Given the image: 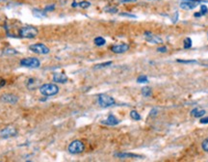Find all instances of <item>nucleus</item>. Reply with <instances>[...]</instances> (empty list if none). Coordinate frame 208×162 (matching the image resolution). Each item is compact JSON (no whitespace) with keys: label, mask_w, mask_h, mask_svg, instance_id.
Wrapping results in <instances>:
<instances>
[{"label":"nucleus","mask_w":208,"mask_h":162,"mask_svg":"<svg viewBox=\"0 0 208 162\" xmlns=\"http://www.w3.org/2000/svg\"><path fill=\"white\" fill-rule=\"evenodd\" d=\"M156 113H157V110H155V109H152V110L150 111V117L155 116V115H156Z\"/></svg>","instance_id":"473e14b6"},{"label":"nucleus","mask_w":208,"mask_h":162,"mask_svg":"<svg viewBox=\"0 0 208 162\" xmlns=\"http://www.w3.org/2000/svg\"><path fill=\"white\" fill-rule=\"evenodd\" d=\"M95 43L96 46H104L106 43V41H105V39L102 38V37H97L95 39Z\"/></svg>","instance_id":"dca6fc26"},{"label":"nucleus","mask_w":208,"mask_h":162,"mask_svg":"<svg viewBox=\"0 0 208 162\" xmlns=\"http://www.w3.org/2000/svg\"><path fill=\"white\" fill-rule=\"evenodd\" d=\"M84 149H85V146H84L83 142H81L80 140L73 141L68 146V151L72 154H81L84 151Z\"/></svg>","instance_id":"7ed1b4c3"},{"label":"nucleus","mask_w":208,"mask_h":162,"mask_svg":"<svg viewBox=\"0 0 208 162\" xmlns=\"http://www.w3.org/2000/svg\"><path fill=\"white\" fill-rule=\"evenodd\" d=\"M207 11H208V9H207V7L205 6V5H201L200 6V14H201V16L202 14H205L206 13H207Z\"/></svg>","instance_id":"a878e982"},{"label":"nucleus","mask_w":208,"mask_h":162,"mask_svg":"<svg viewBox=\"0 0 208 162\" xmlns=\"http://www.w3.org/2000/svg\"><path fill=\"white\" fill-rule=\"evenodd\" d=\"M201 2L203 1L201 0H181L179 7L183 10H193Z\"/></svg>","instance_id":"39448f33"},{"label":"nucleus","mask_w":208,"mask_h":162,"mask_svg":"<svg viewBox=\"0 0 208 162\" xmlns=\"http://www.w3.org/2000/svg\"><path fill=\"white\" fill-rule=\"evenodd\" d=\"M202 149H203L205 151H208V138H206L203 142H202Z\"/></svg>","instance_id":"b1692460"},{"label":"nucleus","mask_w":208,"mask_h":162,"mask_svg":"<svg viewBox=\"0 0 208 162\" xmlns=\"http://www.w3.org/2000/svg\"><path fill=\"white\" fill-rule=\"evenodd\" d=\"M112 65V62H106V63H102V64H98V65L95 66V68H106Z\"/></svg>","instance_id":"aec40b11"},{"label":"nucleus","mask_w":208,"mask_h":162,"mask_svg":"<svg viewBox=\"0 0 208 162\" xmlns=\"http://www.w3.org/2000/svg\"><path fill=\"white\" fill-rule=\"evenodd\" d=\"M78 6H80L83 9H86V8H89L91 6V3L88 2V1H82V2H80L78 4Z\"/></svg>","instance_id":"4be33fe9"},{"label":"nucleus","mask_w":208,"mask_h":162,"mask_svg":"<svg viewBox=\"0 0 208 162\" xmlns=\"http://www.w3.org/2000/svg\"><path fill=\"white\" fill-rule=\"evenodd\" d=\"M55 9V5L52 4V5H49V6L46 7V9H44V11L46 12H48V11H52V10Z\"/></svg>","instance_id":"bb28decb"},{"label":"nucleus","mask_w":208,"mask_h":162,"mask_svg":"<svg viewBox=\"0 0 208 162\" xmlns=\"http://www.w3.org/2000/svg\"><path fill=\"white\" fill-rule=\"evenodd\" d=\"M39 92L46 97L55 96L59 93V87L55 84H43L39 87Z\"/></svg>","instance_id":"f257e3e1"},{"label":"nucleus","mask_w":208,"mask_h":162,"mask_svg":"<svg viewBox=\"0 0 208 162\" xmlns=\"http://www.w3.org/2000/svg\"><path fill=\"white\" fill-rule=\"evenodd\" d=\"M0 100L5 103H10V104H16L18 101V97L16 95L13 94H4L0 97Z\"/></svg>","instance_id":"6e6552de"},{"label":"nucleus","mask_w":208,"mask_h":162,"mask_svg":"<svg viewBox=\"0 0 208 162\" xmlns=\"http://www.w3.org/2000/svg\"><path fill=\"white\" fill-rule=\"evenodd\" d=\"M19 36L22 38H27V39H34L37 37L39 34V31L36 27L34 26H24L19 29Z\"/></svg>","instance_id":"f03ea898"},{"label":"nucleus","mask_w":208,"mask_h":162,"mask_svg":"<svg viewBox=\"0 0 208 162\" xmlns=\"http://www.w3.org/2000/svg\"><path fill=\"white\" fill-rule=\"evenodd\" d=\"M129 49V46L126 45V43H121V45H117V46H113L111 47V50L114 53H123Z\"/></svg>","instance_id":"9d476101"},{"label":"nucleus","mask_w":208,"mask_h":162,"mask_svg":"<svg viewBox=\"0 0 208 162\" xmlns=\"http://www.w3.org/2000/svg\"><path fill=\"white\" fill-rule=\"evenodd\" d=\"M118 122H120V121H118L115 116L109 115V117L106 119V121L104 122V124H106L108 125H116L118 124Z\"/></svg>","instance_id":"ddd939ff"},{"label":"nucleus","mask_w":208,"mask_h":162,"mask_svg":"<svg viewBox=\"0 0 208 162\" xmlns=\"http://www.w3.org/2000/svg\"><path fill=\"white\" fill-rule=\"evenodd\" d=\"M121 16H122V17H133V18H135V17H136V16H134V14H125V13H121Z\"/></svg>","instance_id":"cd10ccee"},{"label":"nucleus","mask_w":208,"mask_h":162,"mask_svg":"<svg viewBox=\"0 0 208 162\" xmlns=\"http://www.w3.org/2000/svg\"><path fill=\"white\" fill-rule=\"evenodd\" d=\"M17 134V130L14 127H6L0 131V136L2 138H10V137H14Z\"/></svg>","instance_id":"1a4fd4ad"},{"label":"nucleus","mask_w":208,"mask_h":162,"mask_svg":"<svg viewBox=\"0 0 208 162\" xmlns=\"http://www.w3.org/2000/svg\"><path fill=\"white\" fill-rule=\"evenodd\" d=\"M53 80L57 83H66L68 81V76L65 73H54Z\"/></svg>","instance_id":"f8f14e48"},{"label":"nucleus","mask_w":208,"mask_h":162,"mask_svg":"<svg viewBox=\"0 0 208 162\" xmlns=\"http://www.w3.org/2000/svg\"><path fill=\"white\" fill-rule=\"evenodd\" d=\"M137 0H121V3H127V2H136Z\"/></svg>","instance_id":"f704fd0d"},{"label":"nucleus","mask_w":208,"mask_h":162,"mask_svg":"<svg viewBox=\"0 0 208 162\" xmlns=\"http://www.w3.org/2000/svg\"><path fill=\"white\" fill-rule=\"evenodd\" d=\"M115 100L112 97L107 95H100L98 97V103L101 107H109L115 104Z\"/></svg>","instance_id":"423d86ee"},{"label":"nucleus","mask_w":208,"mask_h":162,"mask_svg":"<svg viewBox=\"0 0 208 162\" xmlns=\"http://www.w3.org/2000/svg\"><path fill=\"white\" fill-rule=\"evenodd\" d=\"M20 66L25 68H39L41 66V62L38 58H24L20 61Z\"/></svg>","instance_id":"20e7f679"},{"label":"nucleus","mask_w":208,"mask_h":162,"mask_svg":"<svg viewBox=\"0 0 208 162\" xmlns=\"http://www.w3.org/2000/svg\"><path fill=\"white\" fill-rule=\"evenodd\" d=\"M148 81L147 79V77L145 76V75H141V76H139L138 77V79H137V82L138 83H147Z\"/></svg>","instance_id":"5701e85b"},{"label":"nucleus","mask_w":208,"mask_h":162,"mask_svg":"<svg viewBox=\"0 0 208 162\" xmlns=\"http://www.w3.org/2000/svg\"><path fill=\"white\" fill-rule=\"evenodd\" d=\"M158 52H166L167 51V47L166 46H162V47H158L157 48Z\"/></svg>","instance_id":"c756f323"},{"label":"nucleus","mask_w":208,"mask_h":162,"mask_svg":"<svg viewBox=\"0 0 208 162\" xmlns=\"http://www.w3.org/2000/svg\"><path fill=\"white\" fill-rule=\"evenodd\" d=\"M130 117L132 118L133 120H135V121H140V120H141V116H140V114H139V113H138L137 111H135V110H132V111L130 112Z\"/></svg>","instance_id":"6ab92c4d"},{"label":"nucleus","mask_w":208,"mask_h":162,"mask_svg":"<svg viewBox=\"0 0 208 162\" xmlns=\"http://www.w3.org/2000/svg\"><path fill=\"white\" fill-rule=\"evenodd\" d=\"M104 10H105V12L111 13V14H115V13H117V12H118V9H117V8H111V7H109V8H105Z\"/></svg>","instance_id":"393cba45"},{"label":"nucleus","mask_w":208,"mask_h":162,"mask_svg":"<svg viewBox=\"0 0 208 162\" xmlns=\"http://www.w3.org/2000/svg\"><path fill=\"white\" fill-rule=\"evenodd\" d=\"M29 49L37 54H47L49 53V48L43 43H35L29 46Z\"/></svg>","instance_id":"0eeeda50"},{"label":"nucleus","mask_w":208,"mask_h":162,"mask_svg":"<svg viewBox=\"0 0 208 162\" xmlns=\"http://www.w3.org/2000/svg\"><path fill=\"white\" fill-rule=\"evenodd\" d=\"M6 85V80L3 79V78H0V89H1L2 87H4Z\"/></svg>","instance_id":"c85d7f7f"},{"label":"nucleus","mask_w":208,"mask_h":162,"mask_svg":"<svg viewBox=\"0 0 208 162\" xmlns=\"http://www.w3.org/2000/svg\"><path fill=\"white\" fill-rule=\"evenodd\" d=\"M177 17H178V13L177 12H175V17H173V23H175L176 22V21H177Z\"/></svg>","instance_id":"72a5a7b5"},{"label":"nucleus","mask_w":208,"mask_h":162,"mask_svg":"<svg viewBox=\"0 0 208 162\" xmlns=\"http://www.w3.org/2000/svg\"><path fill=\"white\" fill-rule=\"evenodd\" d=\"M177 62H179V63H196V61H194V60H191V61H185V60H179V59H178L177 60Z\"/></svg>","instance_id":"2f4dec72"},{"label":"nucleus","mask_w":208,"mask_h":162,"mask_svg":"<svg viewBox=\"0 0 208 162\" xmlns=\"http://www.w3.org/2000/svg\"><path fill=\"white\" fill-rule=\"evenodd\" d=\"M77 6H78V4L76 2H73L72 3V7H77Z\"/></svg>","instance_id":"e433bc0d"},{"label":"nucleus","mask_w":208,"mask_h":162,"mask_svg":"<svg viewBox=\"0 0 208 162\" xmlns=\"http://www.w3.org/2000/svg\"><path fill=\"white\" fill-rule=\"evenodd\" d=\"M33 14L37 17H46V11H41V10H33Z\"/></svg>","instance_id":"f3484780"},{"label":"nucleus","mask_w":208,"mask_h":162,"mask_svg":"<svg viewBox=\"0 0 208 162\" xmlns=\"http://www.w3.org/2000/svg\"><path fill=\"white\" fill-rule=\"evenodd\" d=\"M200 124H208V117L206 118H201L200 119Z\"/></svg>","instance_id":"7c9ffc66"},{"label":"nucleus","mask_w":208,"mask_h":162,"mask_svg":"<svg viewBox=\"0 0 208 162\" xmlns=\"http://www.w3.org/2000/svg\"><path fill=\"white\" fill-rule=\"evenodd\" d=\"M145 36H146V40L152 43H160L163 42L159 37L152 35L150 32H145Z\"/></svg>","instance_id":"9b49d317"},{"label":"nucleus","mask_w":208,"mask_h":162,"mask_svg":"<svg viewBox=\"0 0 208 162\" xmlns=\"http://www.w3.org/2000/svg\"><path fill=\"white\" fill-rule=\"evenodd\" d=\"M191 114L194 116L195 118H200L205 114V111L204 110H200L199 108H195V109H193Z\"/></svg>","instance_id":"2eb2a0df"},{"label":"nucleus","mask_w":208,"mask_h":162,"mask_svg":"<svg viewBox=\"0 0 208 162\" xmlns=\"http://www.w3.org/2000/svg\"><path fill=\"white\" fill-rule=\"evenodd\" d=\"M142 95L146 97H150L151 96V89L150 87H143L142 89Z\"/></svg>","instance_id":"a211bd4d"},{"label":"nucleus","mask_w":208,"mask_h":162,"mask_svg":"<svg viewBox=\"0 0 208 162\" xmlns=\"http://www.w3.org/2000/svg\"><path fill=\"white\" fill-rule=\"evenodd\" d=\"M116 157L118 158H130V157H141L140 155L138 154H128V153H120V154H115Z\"/></svg>","instance_id":"4468645a"},{"label":"nucleus","mask_w":208,"mask_h":162,"mask_svg":"<svg viewBox=\"0 0 208 162\" xmlns=\"http://www.w3.org/2000/svg\"><path fill=\"white\" fill-rule=\"evenodd\" d=\"M200 16H201L200 13H197V14H195V17H200Z\"/></svg>","instance_id":"c9c22d12"},{"label":"nucleus","mask_w":208,"mask_h":162,"mask_svg":"<svg viewBox=\"0 0 208 162\" xmlns=\"http://www.w3.org/2000/svg\"><path fill=\"white\" fill-rule=\"evenodd\" d=\"M192 46V40L190 38H186L184 40V47L185 48H190Z\"/></svg>","instance_id":"412c9836"}]
</instances>
